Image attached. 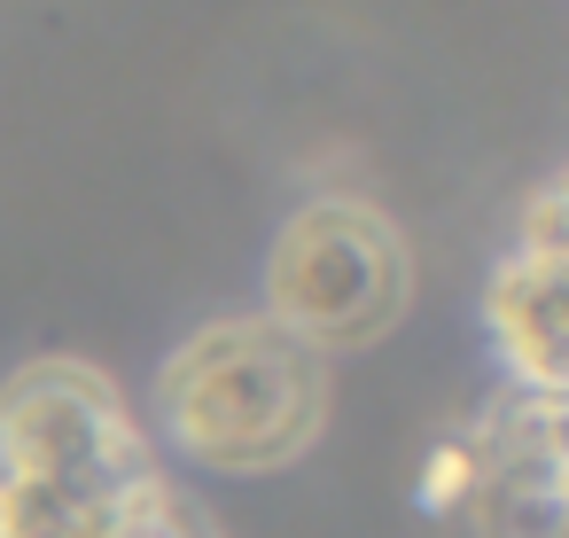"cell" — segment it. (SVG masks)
<instances>
[{
  "label": "cell",
  "instance_id": "1",
  "mask_svg": "<svg viewBox=\"0 0 569 538\" xmlns=\"http://www.w3.org/2000/svg\"><path fill=\"white\" fill-rule=\"evenodd\" d=\"M157 437L211 476H273L312 452L328 421V359L266 312H227L172 343L149 390Z\"/></svg>",
  "mask_w": 569,
  "mask_h": 538
},
{
  "label": "cell",
  "instance_id": "2",
  "mask_svg": "<svg viewBox=\"0 0 569 538\" xmlns=\"http://www.w3.org/2000/svg\"><path fill=\"white\" fill-rule=\"evenodd\" d=\"M413 297V250L390 211L367 196H312L281 219L266 250V297L258 312L289 328L305 351H367L375 336L398 328Z\"/></svg>",
  "mask_w": 569,
  "mask_h": 538
},
{
  "label": "cell",
  "instance_id": "3",
  "mask_svg": "<svg viewBox=\"0 0 569 538\" xmlns=\"http://www.w3.org/2000/svg\"><path fill=\"white\" fill-rule=\"evenodd\" d=\"M468 522L476 538H561V398L507 390L468 421Z\"/></svg>",
  "mask_w": 569,
  "mask_h": 538
},
{
  "label": "cell",
  "instance_id": "4",
  "mask_svg": "<svg viewBox=\"0 0 569 538\" xmlns=\"http://www.w3.org/2000/svg\"><path fill=\"white\" fill-rule=\"evenodd\" d=\"M483 328H491L507 390L561 398V180L530 188V203L483 281Z\"/></svg>",
  "mask_w": 569,
  "mask_h": 538
},
{
  "label": "cell",
  "instance_id": "5",
  "mask_svg": "<svg viewBox=\"0 0 569 538\" xmlns=\"http://www.w3.org/2000/svg\"><path fill=\"white\" fill-rule=\"evenodd\" d=\"M468 476H476V460H468V429H452L445 445H429V468H421V507L460 515V507H468Z\"/></svg>",
  "mask_w": 569,
  "mask_h": 538
}]
</instances>
